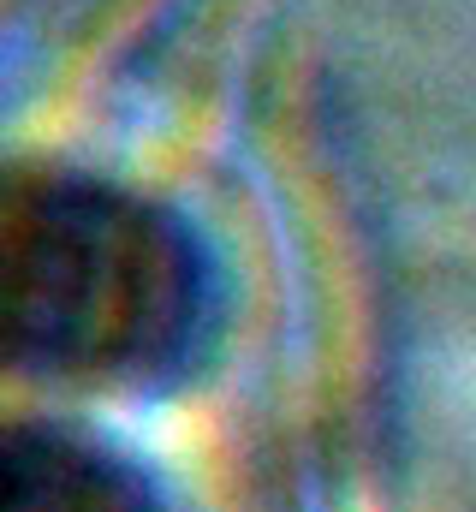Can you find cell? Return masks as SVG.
Wrapping results in <instances>:
<instances>
[{"label":"cell","mask_w":476,"mask_h":512,"mask_svg":"<svg viewBox=\"0 0 476 512\" xmlns=\"http://www.w3.org/2000/svg\"><path fill=\"white\" fill-rule=\"evenodd\" d=\"M12 328L48 364L119 370L173 346L191 316L185 239L96 185H42L6 221Z\"/></svg>","instance_id":"1"}]
</instances>
